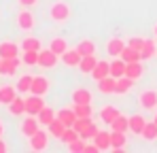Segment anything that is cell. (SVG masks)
I'll return each instance as SVG.
<instances>
[{
    "instance_id": "cell-1",
    "label": "cell",
    "mask_w": 157,
    "mask_h": 153,
    "mask_svg": "<svg viewBox=\"0 0 157 153\" xmlns=\"http://www.w3.org/2000/svg\"><path fill=\"white\" fill-rule=\"evenodd\" d=\"M49 15H51L53 22H57V24H64L68 17H70V6L64 2V0H57V2H53L51 9H49Z\"/></svg>"
},
{
    "instance_id": "cell-2",
    "label": "cell",
    "mask_w": 157,
    "mask_h": 153,
    "mask_svg": "<svg viewBox=\"0 0 157 153\" xmlns=\"http://www.w3.org/2000/svg\"><path fill=\"white\" fill-rule=\"evenodd\" d=\"M49 132H45V130H36L32 136H30V149L32 151H45L47 147H49Z\"/></svg>"
},
{
    "instance_id": "cell-3",
    "label": "cell",
    "mask_w": 157,
    "mask_h": 153,
    "mask_svg": "<svg viewBox=\"0 0 157 153\" xmlns=\"http://www.w3.org/2000/svg\"><path fill=\"white\" fill-rule=\"evenodd\" d=\"M57 57L59 55L53 49H40L38 51V66L40 68H47V70L49 68H55L57 66Z\"/></svg>"
},
{
    "instance_id": "cell-4",
    "label": "cell",
    "mask_w": 157,
    "mask_h": 153,
    "mask_svg": "<svg viewBox=\"0 0 157 153\" xmlns=\"http://www.w3.org/2000/svg\"><path fill=\"white\" fill-rule=\"evenodd\" d=\"M45 106H47V104H45V100H43V96L32 94L30 98H26V113L28 115H34V117H36Z\"/></svg>"
},
{
    "instance_id": "cell-5",
    "label": "cell",
    "mask_w": 157,
    "mask_h": 153,
    "mask_svg": "<svg viewBox=\"0 0 157 153\" xmlns=\"http://www.w3.org/2000/svg\"><path fill=\"white\" fill-rule=\"evenodd\" d=\"M140 106L144 111H155V106H157V92L155 89H144L140 94Z\"/></svg>"
},
{
    "instance_id": "cell-6",
    "label": "cell",
    "mask_w": 157,
    "mask_h": 153,
    "mask_svg": "<svg viewBox=\"0 0 157 153\" xmlns=\"http://www.w3.org/2000/svg\"><path fill=\"white\" fill-rule=\"evenodd\" d=\"M49 92V79L43 75L34 76V81H32V87H30V94H36V96H45Z\"/></svg>"
},
{
    "instance_id": "cell-7",
    "label": "cell",
    "mask_w": 157,
    "mask_h": 153,
    "mask_svg": "<svg viewBox=\"0 0 157 153\" xmlns=\"http://www.w3.org/2000/svg\"><path fill=\"white\" fill-rule=\"evenodd\" d=\"M19 68V57H2V64H0V75L11 76L17 73Z\"/></svg>"
},
{
    "instance_id": "cell-8",
    "label": "cell",
    "mask_w": 157,
    "mask_h": 153,
    "mask_svg": "<svg viewBox=\"0 0 157 153\" xmlns=\"http://www.w3.org/2000/svg\"><path fill=\"white\" fill-rule=\"evenodd\" d=\"M38 126H40L38 117L34 119V115H28V119H24V121H21L19 130H21V134H24V136H28V138H30V136H32V134L38 130Z\"/></svg>"
},
{
    "instance_id": "cell-9",
    "label": "cell",
    "mask_w": 157,
    "mask_h": 153,
    "mask_svg": "<svg viewBox=\"0 0 157 153\" xmlns=\"http://www.w3.org/2000/svg\"><path fill=\"white\" fill-rule=\"evenodd\" d=\"M15 98H17V87L15 85H2L0 87V104L9 106Z\"/></svg>"
},
{
    "instance_id": "cell-10",
    "label": "cell",
    "mask_w": 157,
    "mask_h": 153,
    "mask_svg": "<svg viewBox=\"0 0 157 153\" xmlns=\"http://www.w3.org/2000/svg\"><path fill=\"white\" fill-rule=\"evenodd\" d=\"M125 47H128L125 41H121V38H110L108 45H106V51H108V55H113V57H121V53H123Z\"/></svg>"
},
{
    "instance_id": "cell-11",
    "label": "cell",
    "mask_w": 157,
    "mask_h": 153,
    "mask_svg": "<svg viewBox=\"0 0 157 153\" xmlns=\"http://www.w3.org/2000/svg\"><path fill=\"white\" fill-rule=\"evenodd\" d=\"M0 55L2 57H19V45L13 41H2L0 43Z\"/></svg>"
},
{
    "instance_id": "cell-12",
    "label": "cell",
    "mask_w": 157,
    "mask_h": 153,
    "mask_svg": "<svg viewBox=\"0 0 157 153\" xmlns=\"http://www.w3.org/2000/svg\"><path fill=\"white\" fill-rule=\"evenodd\" d=\"M55 117H57L59 121H64V126H66V128H72V126H75V121H77V113H75V108H59V111L55 113Z\"/></svg>"
},
{
    "instance_id": "cell-13",
    "label": "cell",
    "mask_w": 157,
    "mask_h": 153,
    "mask_svg": "<svg viewBox=\"0 0 157 153\" xmlns=\"http://www.w3.org/2000/svg\"><path fill=\"white\" fill-rule=\"evenodd\" d=\"M17 26H19V30L30 32V30L34 28V15H32L30 11H19V15H17Z\"/></svg>"
},
{
    "instance_id": "cell-14",
    "label": "cell",
    "mask_w": 157,
    "mask_h": 153,
    "mask_svg": "<svg viewBox=\"0 0 157 153\" xmlns=\"http://www.w3.org/2000/svg\"><path fill=\"white\" fill-rule=\"evenodd\" d=\"M59 57H62V62H64L66 66H77V68H78V62H81V57H83V55H81L78 49L75 47V49H66Z\"/></svg>"
},
{
    "instance_id": "cell-15",
    "label": "cell",
    "mask_w": 157,
    "mask_h": 153,
    "mask_svg": "<svg viewBox=\"0 0 157 153\" xmlns=\"http://www.w3.org/2000/svg\"><path fill=\"white\" fill-rule=\"evenodd\" d=\"M144 73V66H142V60H138V62H128V66H125V76H130L134 81H138L140 76Z\"/></svg>"
},
{
    "instance_id": "cell-16",
    "label": "cell",
    "mask_w": 157,
    "mask_h": 153,
    "mask_svg": "<svg viewBox=\"0 0 157 153\" xmlns=\"http://www.w3.org/2000/svg\"><path fill=\"white\" fill-rule=\"evenodd\" d=\"M96 64H98V60H96V55H83L81 57V62H78V70L83 73V75H91L94 73V68H96Z\"/></svg>"
},
{
    "instance_id": "cell-17",
    "label": "cell",
    "mask_w": 157,
    "mask_h": 153,
    "mask_svg": "<svg viewBox=\"0 0 157 153\" xmlns=\"http://www.w3.org/2000/svg\"><path fill=\"white\" fill-rule=\"evenodd\" d=\"M94 143L98 145V149H100V151H106V149H113V145H110V132H106V130H100V132L96 134Z\"/></svg>"
},
{
    "instance_id": "cell-18",
    "label": "cell",
    "mask_w": 157,
    "mask_h": 153,
    "mask_svg": "<svg viewBox=\"0 0 157 153\" xmlns=\"http://www.w3.org/2000/svg\"><path fill=\"white\" fill-rule=\"evenodd\" d=\"M115 85H117V79L110 76V75L98 81V89H100L102 94H115Z\"/></svg>"
},
{
    "instance_id": "cell-19",
    "label": "cell",
    "mask_w": 157,
    "mask_h": 153,
    "mask_svg": "<svg viewBox=\"0 0 157 153\" xmlns=\"http://www.w3.org/2000/svg\"><path fill=\"white\" fill-rule=\"evenodd\" d=\"M125 66H128V62H123L121 57H115L110 62V76H115V79L123 76L125 75Z\"/></svg>"
},
{
    "instance_id": "cell-20",
    "label": "cell",
    "mask_w": 157,
    "mask_h": 153,
    "mask_svg": "<svg viewBox=\"0 0 157 153\" xmlns=\"http://www.w3.org/2000/svg\"><path fill=\"white\" fill-rule=\"evenodd\" d=\"M132 87H134V79H130V76H119L117 79V85H115V94H128Z\"/></svg>"
},
{
    "instance_id": "cell-21",
    "label": "cell",
    "mask_w": 157,
    "mask_h": 153,
    "mask_svg": "<svg viewBox=\"0 0 157 153\" xmlns=\"http://www.w3.org/2000/svg\"><path fill=\"white\" fill-rule=\"evenodd\" d=\"M9 113H11V115H15V117L24 115V113H26V98L17 96L15 100H13L11 104H9Z\"/></svg>"
},
{
    "instance_id": "cell-22",
    "label": "cell",
    "mask_w": 157,
    "mask_h": 153,
    "mask_svg": "<svg viewBox=\"0 0 157 153\" xmlns=\"http://www.w3.org/2000/svg\"><path fill=\"white\" fill-rule=\"evenodd\" d=\"M125 143H128L125 132H117V130H113V132H110V145H113V149L121 151V149L125 147Z\"/></svg>"
},
{
    "instance_id": "cell-23",
    "label": "cell",
    "mask_w": 157,
    "mask_h": 153,
    "mask_svg": "<svg viewBox=\"0 0 157 153\" xmlns=\"http://www.w3.org/2000/svg\"><path fill=\"white\" fill-rule=\"evenodd\" d=\"M110 75V62H98L96 64V68H94V73H91V76L96 79V81H100V79H104V76Z\"/></svg>"
},
{
    "instance_id": "cell-24",
    "label": "cell",
    "mask_w": 157,
    "mask_h": 153,
    "mask_svg": "<svg viewBox=\"0 0 157 153\" xmlns=\"http://www.w3.org/2000/svg\"><path fill=\"white\" fill-rule=\"evenodd\" d=\"M40 49H43V43L36 36H26L21 41V51H40Z\"/></svg>"
},
{
    "instance_id": "cell-25",
    "label": "cell",
    "mask_w": 157,
    "mask_h": 153,
    "mask_svg": "<svg viewBox=\"0 0 157 153\" xmlns=\"http://www.w3.org/2000/svg\"><path fill=\"white\" fill-rule=\"evenodd\" d=\"M144 126H147V119L142 117V115H132L130 117V130L134 132V134H142V130H144Z\"/></svg>"
},
{
    "instance_id": "cell-26",
    "label": "cell",
    "mask_w": 157,
    "mask_h": 153,
    "mask_svg": "<svg viewBox=\"0 0 157 153\" xmlns=\"http://www.w3.org/2000/svg\"><path fill=\"white\" fill-rule=\"evenodd\" d=\"M72 102L75 104H87V102H91V92L89 89H83V87H78L72 92Z\"/></svg>"
},
{
    "instance_id": "cell-27",
    "label": "cell",
    "mask_w": 157,
    "mask_h": 153,
    "mask_svg": "<svg viewBox=\"0 0 157 153\" xmlns=\"http://www.w3.org/2000/svg\"><path fill=\"white\" fill-rule=\"evenodd\" d=\"M47 132L51 134L53 138H62V134L66 132V126H64V121H59V119L55 117V119H53L51 124L47 126Z\"/></svg>"
},
{
    "instance_id": "cell-28",
    "label": "cell",
    "mask_w": 157,
    "mask_h": 153,
    "mask_svg": "<svg viewBox=\"0 0 157 153\" xmlns=\"http://www.w3.org/2000/svg\"><path fill=\"white\" fill-rule=\"evenodd\" d=\"M117 117H119V111H117L115 106H104V108L100 111V119H102L104 124H108V126H110Z\"/></svg>"
},
{
    "instance_id": "cell-29",
    "label": "cell",
    "mask_w": 157,
    "mask_h": 153,
    "mask_svg": "<svg viewBox=\"0 0 157 153\" xmlns=\"http://www.w3.org/2000/svg\"><path fill=\"white\" fill-rule=\"evenodd\" d=\"M110 128L117 130V132H128V130H130V117L123 115V113H119V117L110 124Z\"/></svg>"
},
{
    "instance_id": "cell-30",
    "label": "cell",
    "mask_w": 157,
    "mask_h": 153,
    "mask_svg": "<svg viewBox=\"0 0 157 153\" xmlns=\"http://www.w3.org/2000/svg\"><path fill=\"white\" fill-rule=\"evenodd\" d=\"M72 108H75L77 117H83V119H91V117H94V108H91V102H87V104H75Z\"/></svg>"
},
{
    "instance_id": "cell-31",
    "label": "cell",
    "mask_w": 157,
    "mask_h": 153,
    "mask_svg": "<svg viewBox=\"0 0 157 153\" xmlns=\"http://www.w3.org/2000/svg\"><path fill=\"white\" fill-rule=\"evenodd\" d=\"M32 81H34V76H32V75H21V76H19V81L15 83L17 92H19V94H28L30 87H32Z\"/></svg>"
},
{
    "instance_id": "cell-32",
    "label": "cell",
    "mask_w": 157,
    "mask_h": 153,
    "mask_svg": "<svg viewBox=\"0 0 157 153\" xmlns=\"http://www.w3.org/2000/svg\"><path fill=\"white\" fill-rule=\"evenodd\" d=\"M77 49H78L81 55H94V53H96V43L89 41V38H83V41L77 45Z\"/></svg>"
},
{
    "instance_id": "cell-33",
    "label": "cell",
    "mask_w": 157,
    "mask_h": 153,
    "mask_svg": "<svg viewBox=\"0 0 157 153\" xmlns=\"http://www.w3.org/2000/svg\"><path fill=\"white\" fill-rule=\"evenodd\" d=\"M121 60L123 62H138V60H142V55H140V51L138 49H134V47H125L123 49V53H121Z\"/></svg>"
},
{
    "instance_id": "cell-34",
    "label": "cell",
    "mask_w": 157,
    "mask_h": 153,
    "mask_svg": "<svg viewBox=\"0 0 157 153\" xmlns=\"http://www.w3.org/2000/svg\"><path fill=\"white\" fill-rule=\"evenodd\" d=\"M144 140H155L157 138V124L155 121H147V126L142 130V134H140Z\"/></svg>"
},
{
    "instance_id": "cell-35",
    "label": "cell",
    "mask_w": 157,
    "mask_h": 153,
    "mask_svg": "<svg viewBox=\"0 0 157 153\" xmlns=\"http://www.w3.org/2000/svg\"><path fill=\"white\" fill-rule=\"evenodd\" d=\"M36 117H38L40 126H49V124H51L53 119H55V113H53V108H49V106H45V108H43V111H40V113H38Z\"/></svg>"
},
{
    "instance_id": "cell-36",
    "label": "cell",
    "mask_w": 157,
    "mask_h": 153,
    "mask_svg": "<svg viewBox=\"0 0 157 153\" xmlns=\"http://www.w3.org/2000/svg\"><path fill=\"white\" fill-rule=\"evenodd\" d=\"M49 49H53L57 55H62L64 51L68 49V43H66V38H53L51 43H49Z\"/></svg>"
},
{
    "instance_id": "cell-37",
    "label": "cell",
    "mask_w": 157,
    "mask_h": 153,
    "mask_svg": "<svg viewBox=\"0 0 157 153\" xmlns=\"http://www.w3.org/2000/svg\"><path fill=\"white\" fill-rule=\"evenodd\" d=\"M140 55H142V60L153 57V55H155V41H144V47L140 51Z\"/></svg>"
},
{
    "instance_id": "cell-38",
    "label": "cell",
    "mask_w": 157,
    "mask_h": 153,
    "mask_svg": "<svg viewBox=\"0 0 157 153\" xmlns=\"http://www.w3.org/2000/svg\"><path fill=\"white\" fill-rule=\"evenodd\" d=\"M21 62H24L26 66H36V64H38V51H24Z\"/></svg>"
},
{
    "instance_id": "cell-39",
    "label": "cell",
    "mask_w": 157,
    "mask_h": 153,
    "mask_svg": "<svg viewBox=\"0 0 157 153\" xmlns=\"http://www.w3.org/2000/svg\"><path fill=\"white\" fill-rule=\"evenodd\" d=\"M85 138H77V140H72V143H68V149L70 153H85Z\"/></svg>"
},
{
    "instance_id": "cell-40",
    "label": "cell",
    "mask_w": 157,
    "mask_h": 153,
    "mask_svg": "<svg viewBox=\"0 0 157 153\" xmlns=\"http://www.w3.org/2000/svg\"><path fill=\"white\" fill-rule=\"evenodd\" d=\"M77 138H81V134H78L77 130H75V128H66V132L62 134L59 140H64V143L68 145V143H72V140H77Z\"/></svg>"
},
{
    "instance_id": "cell-41",
    "label": "cell",
    "mask_w": 157,
    "mask_h": 153,
    "mask_svg": "<svg viewBox=\"0 0 157 153\" xmlns=\"http://www.w3.org/2000/svg\"><path fill=\"white\" fill-rule=\"evenodd\" d=\"M128 45L134 47V49H138V51H142V47H144V38H140V36H132L130 41H128Z\"/></svg>"
},
{
    "instance_id": "cell-42",
    "label": "cell",
    "mask_w": 157,
    "mask_h": 153,
    "mask_svg": "<svg viewBox=\"0 0 157 153\" xmlns=\"http://www.w3.org/2000/svg\"><path fill=\"white\" fill-rule=\"evenodd\" d=\"M98 132H100V130H98V126H96V124H94V121H91V126H89V130H87V132H85V134H83V136H81V138H85V140H87V138H91V140H94V138H96V134H98Z\"/></svg>"
},
{
    "instance_id": "cell-43",
    "label": "cell",
    "mask_w": 157,
    "mask_h": 153,
    "mask_svg": "<svg viewBox=\"0 0 157 153\" xmlns=\"http://www.w3.org/2000/svg\"><path fill=\"white\" fill-rule=\"evenodd\" d=\"M36 2H38V0H19V4H21V6H34V4H36Z\"/></svg>"
},
{
    "instance_id": "cell-44",
    "label": "cell",
    "mask_w": 157,
    "mask_h": 153,
    "mask_svg": "<svg viewBox=\"0 0 157 153\" xmlns=\"http://www.w3.org/2000/svg\"><path fill=\"white\" fill-rule=\"evenodd\" d=\"M0 153H6V143L0 138Z\"/></svg>"
},
{
    "instance_id": "cell-45",
    "label": "cell",
    "mask_w": 157,
    "mask_h": 153,
    "mask_svg": "<svg viewBox=\"0 0 157 153\" xmlns=\"http://www.w3.org/2000/svg\"><path fill=\"white\" fill-rule=\"evenodd\" d=\"M2 132H4V126H2V121H0V138H2Z\"/></svg>"
},
{
    "instance_id": "cell-46",
    "label": "cell",
    "mask_w": 157,
    "mask_h": 153,
    "mask_svg": "<svg viewBox=\"0 0 157 153\" xmlns=\"http://www.w3.org/2000/svg\"><path fill=\"white\" fill-rule=\"evenodd\" d=\"M153 121H155V124H157V113H155V119H153Z\"/></svg>"
},
{
    "instance_id": "cell-47",
    "label": "cell",
    "mask_w": 157,
    "mask_h": 153,
    "mask_svg": "<svg viewBox=\"0 0 157 153\" xmlns=\"http://www.w3.org/2000/svg\"><path fill=\"white\" fill-rule=\"evenodd\" d=\"M155 36H157V26H155Z\"/></svg>"
},
{
    "instance_id": "cell-48",
    "label": "cell",
    "mask_w": 157,
    "mask_h": 153,
    "mask_svg": "<svg viewBox=\"0 0 157 153\" xmlns=\"http://www.w3.org/2000/svg\"><path fill=\"white\" fill-rule=\"evenodd\" d=\"M0 64H2V55H0Z\"/></svg>"
}]
</instances>
